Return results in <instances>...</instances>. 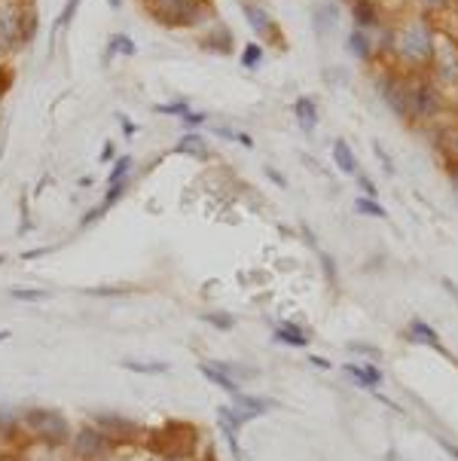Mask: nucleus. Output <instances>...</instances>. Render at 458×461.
<instances>
[{"label":"nucleus","instance_id":"58836bf2","mask_svg":"<svg viewBox=\"0 0 458 461\" xmlns=\"http://www.w3.org/2000/svg\"><path fill=\"white\" fill-rule=\"evenodd\" d=\"M202 122H205V113H187V117H183V126H202Z\"/></svg>","mask_w":458,"mask_h":461},{"label":"nucleus","instance_id":"473e14b6","mask_svg":"<svg viewBox=\"0 0 458 461\" xmlns=\"http://www.w3.org/2000/svg\"><path fill=\"white\" fill-rule=\"evenodd\" d=\"M156 113H165V117H178V119H183L190 113V108L183 101H174V104H159L156 108Z\"/></svg>","mask_w":458,"mask_h":461},{"label":"nucleus","instance_id":"2eb2a0df","mask_svg":"<svg viewBox=\"0 0 458 461\" xmlns=\"http://www.w3.org/2000/svg\"><path fill=\"white\" fill-rule=\"evenodd\" d=\"M242 13H244V19H248V25L254 28V34H260V37H269V31L275 28V25H272V15L263 10V6L251 4V0H242Z\"/></svg>","mask_w":458,"mask_h":461},{"label":"nucleus","instance_id":"2f4dec72","mask_svg":"<svg viewBox=\"0 0 458 461\" xmlns=\"http://www.w3.org/2000/svg\"><path fill=\"white\" fill-rule=\"evenodd\" d=\"M77 10H80V0H67V4H65V10H61V15L55 19V31L67 28L70 19H74V15H77Z\"/></svg>","mask_w":458,"mask_h":461},{"label":"nucleus","instance_id":"e433bc0d","mask_svg":"<svg viewBox=\"0 0 458 461\" xmlns=\"http://www.w3.org/2000/svg\"><path fill=\"white\" fill-rule=\"evenodd\" d=\"M89 294L92 297H122L126 290H122V287H92Z\"/></svg>","mask_w":458,"mask_h":461},{"label":"nucleus","instance_id":"72a5a7b5","mask_svg":"<svg viewBox=\"0 0 458 461\" xmlns=\"http://www.w3.org/2000/svg\"><path fill=\"white\" fill-rule=\"evenodd\" d=\"M321 266H324V272H327V281H330V285H336V263H333V257L321 254Z\"/></svg>","mask_w":458,"mask_h":461},{"label":"nucleus","instance_id":"09e8293b","mask_svg":"<svg viewBox=\"0 0 458 461\" xmlns=\"http://www.w3.org/2000/svg\"><path fill=\"white\" fill-rule=\"evenodd\" d=\"M421 4H425V6H440L443 0H421Z\"/></svg>","mask_w":458,"mask_h":461},{"label":"nucleus","instance_id":"ddd939ff","mask_svg":"<svg viewBox=\"0 0 458 461\" xmlns=\"http://www.w3.org/2000/svg\"><path fill=\"white\" fill-rule=\"evenodd\" d=\"M272 336H275V342L281 345H290V349H306V345L312 342V333L306 330V327H299V324H275V330H272Z\"/></svg>","mask_w":458,"mask_h":461},{"label":"nucleus","instance_id":"f257e3e1","mask_svg":"<svg viewBox=\"0 0 458 461\" xmlns=\"http://www.w3.org/2000/svg\"><path fill=\"white\" fill-rule=\"evenodd\" d=\"M22 424L34 440H40L43 446H49V449L65 446V443H70V437H74V434H70V422L58 410H49V406H34V410H28L22 415Z\"/></svg>","mask_w":458,"mask_h":461},{"label":"nucleus","instance_id":"4be33fe9","mask_svg":"<svg viewBox=\"0 0 458 461\" xmlns=\"http://www.w3.org/2000/svg\"><path fill=\"white\" fill-rule=\"evenodd\" d=\"M135 52H138L135 40L126 37V34H113V37H110V46H107V52H104V65H110L113 56H129V58H131Z\"/></svg>","mask_w":458,"mask_h":461},{"label":"nucleus","instance_id":"79ce46f5","mask_svg":"<svg viewBox=\"0 0 458 461\" xmlns=\"http://www.w3.org/2000/svg\"><path fill=\"white\" fill-rule=\"evenodd\" d=\"M113 153H117V147H113L110 141H107V144L101 147V159H98V162H110V159H113Z\"/></svg>","mask_w":458,"mask_h":461},{"label":"nucleus","instance_id":"b1692460","mask_svg":"<svg viewBox=\"0 0 458 461\" xmlns=\"http://www.w3.org/2000/svg\"><path fill=\"white\" fill-rule=\"evenodd\" d=\"M437 144H440V153H443V156L449 159V165H458V129H446V131H440Z\"/></svg>","mask_w":458,"mask_h":461},{"label":"nucleus","instance_id":"4c0bfd02","mask_svg":"<svg viewBox=\"0 0 458 461\" xmlns=\"http://www.w3.org/2000/svg\"><path fill=\"white\" fill-rule=\"evenodd\" d=\"M358 183H360V190H364V196L376 199V183L369 181V177H358Z\"/></svg>","mask_w":458,"mask_h":461},{"label":"nucleus","instance_id":"37998d69","mask_svg":"<svg viewBox=\"0 0 458 461\" xmlns=\"http://www.w3.org/2000/svg\"><path fill=\"white\" fill-rule=\"evenodd\" d=\"M43 254H49V247H37V251H25V254H22V260H37V257H43Z\"/></svg>","mask_w":458,"mask_h":461},{"label":"nucleus","instance_id":"6e6d98bb","mask_svg":"<svg viewBox=\"0 0 458 461\" xmlns=\"http://www.w3.org/2000/svg\"><path fill=\"white\" fill-rule=\"evenodd\" d=\"M251 4H257V0H251Z\"/></svg>","mask_w":458,"mask_h":461},{"label":"nucleus","instance_id":"f3484780","mask_svg":"<svg viewBox=\"0 0 458 461\" xmlns=\"http://www.w3.org/2000/svg\"><path fill=\"white\" fill-rule=\"evenodd\" d=\"M410 339L412 342H421V345H431V349H437L440 354H446V358H449V351L443 349V342H440L437 330L428 321H421V318H416V321L410 324Z\"/></svg>","mask_w":458,"mask_h":461},{"label":"nucleus","instance_id":"f8f14e48","mask_svg":"<svg viewBox=\"0 0 458 461\" xmlns=\"http://www.w3.org/2000/svg\"><path fill=\"white\" fill-rule=\"evenodd\" d=\"M342 373H346L355 385L369 388V391H376V388L382 385V370H376L373 363H346V367H342Z\"/></svg>","mask_w":458,"mask_h":461},{"label":"nucleus","instance_id":"393cba45","mask_svg":"<svg viewBox=\"0 0 458 461\" xmlns=\"http://www.w3.org/2000/svg\"><path fill=\"white\" fill-rule=\"evenodd\" d=\"M348 49L355 52L358 58H369V52H373V43H369V37L364 34V28H355L351 31V37H348Z\"/></svg>","mask_w":458,"mask_h":461},{"label":"nucleus","instance_id":"a19ab883","mask_svg":"<svg viewBox=\"0 0 458 461\" xmlns=\"http://www.w3.org/2000/svg\"><path fill=\"white\" fill-rule=\"evenodd\" d=\"M266 174L272 177V181H275L278 183V187H287V181H284V174H281V171H275V168H272V165H266Z\"/></svg>","mask_w":458,"mask_h":461},{"label":"nucleus","instance_id":"6ab92c4d","mask_svg":"<svg viewBox=\"0 0 458 461\" xmlns=\"http://www.w3.org/2000/svg\"><path fill=\"white\" fill-rule=\"evenodd\" d=\"M336 19H339V10H336V4H321V6H315V15H312V22H315V34L318 37H327L330 34V28L336 25Z\"/></svg>","mask_w":458,"mask_h":461},{"label":"nucleus","instance_id":"8fccbe9b","mask_svg":"<svg viewBox=\"0 0 458 461\" xmlns=\"http://www.w3.org/2000/svg\"><path fill=\"white\" fill-rule=\"evenodd\" d=\"M10 336H13L10 330H0V342H6V339H10Z\"/></svg>","mask_w":458,"mask_h":461},{"label":"nucleus","instance_id":"412c9836","mask_svg":"<svg viewBox=\"0 0 458 461\" xmlns=\"http://www.w3.org/2000/svg\"><path fill=\"white\" fill-rule=\"evenodd\" d=\"M333 162H336V168H339L342 174H358V159H355L351 147L342 138L333 141Z\"/></svg>","mask_w":458,"mask_h":461},{"label":"nucleus","instance_id":"39448f33","mask_svg":"<svg viewBox=\"0 0 458 461\" xmlns=\"http://www.w3.org/2000/svg\"><path fill=\"white\" fill-rule=\"evenodd\" d=\"M113 446H117V443H113L101 428H95V424H83V428L70 437V449H74L77 461H98V458L107 455Z\"/></svg>","mask_w":458,"mask_h":461},{"label":"nucleus","instance_id":"a18cd8bd","mask_svg":"<svg viewBox=\"0 0 458 461\" xmlns=\"http://www.w3.org/2000/svg\"><path fill=\"white\" fill-rule=\"evenodd\" d=\"M440 446H443V449L449 452V455H452V458L458 461V446H452V443H449V440H440Z\"/></svg>","mask_w":458,"mask_h":461},{"label":"nucleus","instance_id":"9b49d317","mask_svg":"<svg viewBox=\"0 0 458 461\" xmlns=\"http://www.w3.org/2000/svg\"><path fill=\"white\" fill-rule=\"evenodd\" d=\"M382 98L400 119H407V77L394 74V77L385 79L382 83Z\"/></svg>","mask_w":458,"mask_h":461},{"label":"nucleus","instance_id":"603ef678","mask_svg":"<svg viewBox=\"0 0 458 461\" xmlns=\"http://www.w3.org/2000/svg\"><path fill=\"white\" fill-rule=\"evenodd\" d=\"M0 461H19V458H13V455H0Z\"/></svg>","mask_w":458,"mask_h":461},{"label":"nucleus","instance_id":"c03bdc74","mask_svg":"<svg viewBox=\"0 0 458 461\" xmlns=\"http://www.w3.org/2000/svg\"><path fill=\"white\" fill-rule=\"evenodd\" d=\"M348 349H351V351H367V354H379V349H373V345H360V342H351Z\"/></svg>","mask_w":458,"mask_h":461},{"label":"nucleus","instance_id":"a211bd4d","mask_svg":"<svg viewBox=\"0 0 458 461\" xmlns=\"http://www.w3.org/2000/svg\"><path fill=\"white\" fill-rule=\"evenodd\" d=\"M199 370H202V376H205V379H208V382H211V385H217V388H223V391H226V394H233V397H235V394H239V391H242V388H239V382H235V379H229V376L223 373V370H220V367H217V363H214V361H202V367H199Z\"/></svg>","mask_w":458,"mask_h":461},{"label":"nucleus","instance_id":"7c9ffc66","mask_svg":"<svg viewBox=\"0 0 458 461\" xmlns=\"http://www.w3.org/2000/svg\"><path fill=\"white\" fill-rule=\"evenodd\" d=\"M131 171V156H119L117 165H113V171L107 174V183H117V181H126Z\"/></svg>","mask_w":458,"mask_h":461},{"label":"nucleus","instance_id":"423d86ee","mask_svg":"<svg viewBox=\"0 0 458 461\" xmlns=\"http://www.w3.org/2000/svg\"><path fill=\"white\" fill-rule=\"evenodd\" d=\"M192 440H196V431H192V424L183 422H169L153 434V446L162 455H171V449H178V455H187L192 449Z\"/></svg>","mask_w":458,"mask_h":461},{"label":"nucleus","instance_id":"864d4df0","mask_svg":"<svg viewBox=\"0 0 458 461\" xmlns=\"http://www.w3.org/2000/svg\"><path fill=\"white\" fill-rule=\"evenodd\" d=\"M98 461H119V458H110V455H104V458H98Z\"/></svg>","mask_w":458,"mask_h":461},{"label":"nucleus","instance_id":"f03ea898","mask_svg":"<svg viewBox=\"0 0 458 461\" xmlns=\"http://www.w3.org/2000/svg\"><path fill=\"white\" fill-rule=\"evenodd\" d=\"M394 52L407 61V65H428L431 58H434V37H431V31L425 28V22L412 19L407 22L403 28L394 31Z\"/></svg>","mask_w":458,"mask_h":461},{"label":"nucleus","instance_id":"49530a36","mask_svg":"<svg viewBox=\"0 0 458 461\" xmlns=\"http://www.w3.org/2000/svg\"><path fill=\"white\" fill-rule=\"evenodd\" d=\"M312 363H315V367H321V370H327V367H330V363L324 361V358H318V354H315V358H312Z\"/></svg>","mask_w":458,"mask_h":461},{"label":"nucleus","instance_id":"0eeeda50","mask_svg":"<svg viewBox=\"0 0 458 461\" xmlns=\"http://www.w3.org/2000/svg\"><path fill=\"white\" fill-rule=\"evenodd\" d=\"M25 15L19 6L4 4L0 6V52H10L25 43Z\"/></svg>","mask_w":458,"mask_h":461},{"label":"nucleus","instance_id":"cd10ccee","mask_svg":"<svg viewBox=\"0 0 458 461\" xmlns=\"http://www.w3.org/2000/svg\"><path fill=\"white\" fill-rule=\"evenodd\" d=\"M355 208L360 211V214H369V217H379V220H385V217H388V211H385L382 205H379L376 199H369V196H360V199L355 202Z\"/></svg>","mask_w":458,"mask_h":461},{"label":"nucleus","instance_id":"4468645a","mask_svg":"<svg viewBox=\"0 0 458 461\" xmlns=\"http://www.w3.org/2000/svg\"><path fill=\"white\" fill-rule=\"evenodd\" d=\"M294 119L299 122V129H303L306 135H312V131L318 129V104H315L309 95L296 98L294 101Z\"/></svg>","mask_w":458,"mask_h":461},{"label":"nucleus","instance_id":"a878e982","mask_svg":"<svg viewBox=\"0 0 458 461\" xmlns=\"http://www.w3.org/2000/svg\"><path fill=\"white\" fill-rule=\"evenodd\" d=\"M202 321H205V324H211V327H214V330H233V327H235V318L233 315H229V312H205V315H202Z\"/></svg>","mask_w":458,"mask_h":461},{"label":"nucleus","instance_id":"6e6552de","mask_svg":"<svg viewBox=\"0 0 458 461\" xmlns=\"http://www.w3.org/2000/svg\"><path fill=\"white\" fill-rule=\"evenodd\" d=\"M92 424L95 428H101L113 443L131 440V437H138L140 434V424L126 419V415H119V413H92Z\"/></svg>","mask_w":458,"mask_h":461},{"label":"nucleus","instance_id":"3c124183","mask_svg":"<svg viewBox=\"0 0 458 461\" xmlns=\"http://www.w3.org/2000/svg\"><path fill=\"white\" fill-rule=\"evenodd\" d=\"M107 4L113 6V10H119V6H122V0H107Z\"/></svg>","mask_w":458,"mask_h":461},{"label":"nucleus","instance_id":"aec40b11","mask_svg":"<svg viewBox=\"0 0 458 461\" xmlns=\"http://www.w3.org/2000/svg\"><path fill=\"white\" fill-rule=\"evenodd\" d=\"M122 370L138 373V376H162V373H169L171 367L165 361H135V358H126V361H122Z\"/></svg>","mask_w":458,"mask_h":461},{"label":"nucleus","instance_id":"c756f323","mask_svg":"<svg viewBox=\"0 0 458 461\" xmlns=\"http://www.w3.org/2000/svg\"><path fill=\"white\" fill-rule=\"evenodd\" d=\"M13 299H22V303H43L49 297V290H34V287H13L10 290Z\"/></svg>","mask_w":458,"mask_h":461},{"label":"nucleus","instance_id":"9d476101","mask_svg":"<svg viewBox=\"0 0 458 461\" xmlns=\"http://www.w3.org/2000/svg\"><path fill=\"white\" fill-rule=\"evenodd\" d=\"M269 410H275V401H266V397H254V394H235V403H233V413L239 415V422H251V419H260L266 415Z\"/></svg>","mask_w":458,"mask_h":461},{"label":"nucleus","instance_id":"de8ad7c7","mask_svg":"<svg viewBox=\"0 0 458 461\" xmlns=\"http://www.w3.org/2000/svg\"><path fill=\"white\" fill-rule=\"evenodd\" d=\"M449 174H452V181H455V187H458V165H449Z\"/></svg>","mask_w":458,"mask_h":461},{"label":"nucleus","instance_id":"dca6fc26","mask_svg":"<svg viewBox=\"0 0 458 461\" xmlns=\"http://www.w3.org/2000/svg\"><path fill=\"white\" fill-rule=\"evenodd\" d=\"M174 153L181 156H192V159H208L211 150L205 144V138L199 135V131H187V135H181V141L174 144Z\"/></svg>","mask_w":458,"mask_h":461},{"label":"nucleus","instance_id":"ea45409f","mask_svg":"<svg viewBox=\"0 0 458 461\" xmlns=\"http://www.w3.org/2000/svg\"><path fill=\"white\" fill-rule=\"evenodd\" d=\"M117 119L122 122V129H126V135H129V138H131V135H135V131H138V126H135V122H131V119L126 117V113H119Z\"/></svg>","mask_w":458,"mask_h":461},{"label":"nucleus","instance_id":"20e7f679","mask_svg":"<svg viewBox=\"0 0 458 461\" xmlns=\"http://www.w3.org/2000/svg\"><path fill=\"white\" fill-rule=\"evenodd\" d=\"M440 113V95L437 89L421 77H407V119L425 122Z\"/></svg>","mask_w":458,"mask_h":461},{"label":"nucleus","instance_id":"f704fd0d","mask_svg":"<svg viewBox=\"0 0 458 461\" xmlns=\"http://www.w3.org/2000/svg\"><path fill=\"white\" fill-rule=\"evenodd\" d=\"M104 214H107V211H104V205H98V208H92L89 211V214H83V220H80V226L86 229V226H92L95 223V220H101Z\"/></svg>","mask_w":458,"mask_h":461},{"label":"nucleus","instance_id":"5fc2aeb1","mask_svg":"<svg viewBox=\"0 0 458 461\" xmlns=\"http://www.w3.org/2000/svg\"><path fill=\"white\" fill-rule=\"evenodd\" d=\"M0 263H4V254H0Z\"/></svg>","mask_w":458,"mask_h":461},{"label":"nucleus","instance_id":"5701e85b","mask_svg":"<svg viewBox=\"0 0 458 461\" xmlns=\"http://www.w3.org/2000/svg\"><path fill=\"white\" fill-rule=\"evenodd\" d=\"M351 13H355L358 28H373V25L379 22V13H376V4H373V0H355Z\"/></svg>","mask_w":458,"mask_h":461},{"label":"nucleus","instance_id":"c85d7f7f","mask_svg":"<svg viewBox=\"0 0 458 461\" xmlns=\"http://www.w3.org/2000/svg\"><path fill=\"white\" fill-rule=\"evenodd\" d=\"M260 61H263V46H260V43H244L242 65L248 70H254V67H260Z\"/></svg>","mask_w":458,"mask_h":461},{"label":"nucleus","instance_id":"1a4fd4ad","mask_svg":"<svg viewBox=\"0 0 458 461\" xmlns=\"http://www.w3.org/2000/svg\"><path fill=\"white\" fill-rule=\"evenodd\" d=\"M217 422H220V431H223V437L229 443V452H233V458L235 461H248V455H244V449H242V443H239V428H242V422H239V415L233 413V406H220L217 410Z\"/></svg>","mask_w":458,"mask_h":461},{"label":"nucleus","instance_id":"7ed1b4c3","mask_svg":"<svg viewBox=\"0 0 458 461\" xmlns=\"http://www.w3.org/2000/svg\"><path fill=\"white\" fill-rule=\"evenodd\" d=\"M150 10L169 28H192L205 19L208 0H150Z\"/></svg>","mask_w":458,"mask_h":461},{"label":"nucleus","instance_id":"bb28decb","mask_svg":"<svg viewBox=\"0 0 458 461\" xmlns=\"http://www.w3.org/2000/svg\"><path fill=\"white\" fill-rule=\"evenodd\" d=\"M126 187H129V177L126 181H117V183H107V193H104V202H101L104 211H110L122 196H126Z\"/></svg>","mask_w":458,"mask_h":461},{"label":"nucleus","instance_id":"c9c22d12","mask_svg":"<svg viewBox=\"0 0 458 461\" xmlns=\"http://www.w3.org/2000/svg\"><path fill=\"white\" fill-rule=\"evenodd\" d=\"M373 150H376V156L382 159V168H385V171H388V174H394V162H391V156L385 153V147H382V144H373Z\"/></svg>","mask_w":458,"mask_h":461}]
</instances>
